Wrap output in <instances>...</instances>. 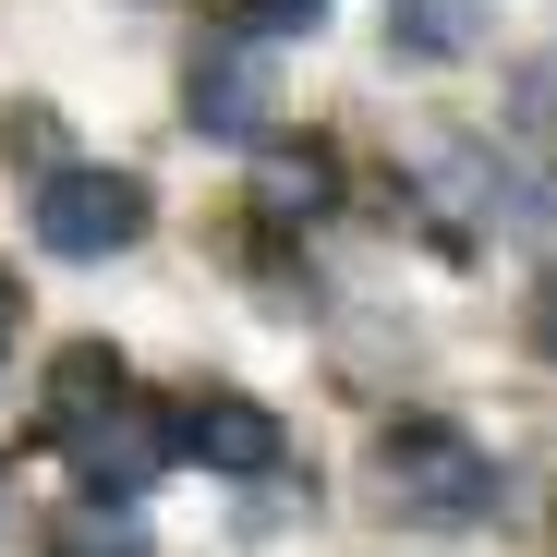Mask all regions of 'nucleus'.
Segmentation results:
<instances>
[{
  "label": "nucleus",
  "mask_w": 557,
  "mask_h": 557,
  "mask_svg": "<svg viewBox=\"0 0 557 557\" xmlns=\"http://www.w3.org/2000/svg\"><path fill=\"white\" fill-rule=\"evenodd\" d=\"M376 497H388V521L473 533V521L509 509V473H497V448H485L473 424L412 412V424H376Z\"/></svg>",
  "instance_id": "1"
},
{
  "label": "nucleus",
  "mask_w": 557,
  "mask_h": 557,
  "mask_svg": "<svg viewBox=\"0 0 557 557\" xmlns=\"http://www.w3.org/2000/svg\"><path fill=\"white\" fill-rule=\"evenodd\" d=\"M146 219H158V207H146V182H134V170H49V182H37V243L73 255V267L134 255Z\"/></svg>",
  "instance_id": "2"
},
{
  "label": "nucleus",
  "mask_w": 557,
  "mask_h": 557,
  "mask_svg": "<svg viewBox=\"0 0 557 557\" xmlns=\"http://www.w3.org/2000/svg\"><path fill=\"white\" fill-rule=\"evenodd\" d=\"M182 122L195 134H219V146H267V110H278V61L255 49V37H207L195 49V73H182Z\"/></svg>",
  "instance_id": "3"
},
{
  "label": "nucleus",
  "mask_w": 557,
  "mask_h": 557,
  "mask_svg": "<svg viewBox=\"0 0 557 557\" xmlns=\"http://www.w3.org/2000/svg\"><path fill=\"white\" fill-rule=\"evenodd\" d=\"M170 460H207V473H278L292 460V424H278L267 400H243V388H195L170 412Z\"/></svg>",
  "instance_id": "4"
},
{
  "label": "nucleus",
  "mask_w": 557,
  "mask_h": 557,
  "mask_svg": "<svg viewBox=\"0 0 557 557\" xmlns=\"http://www.w3.org/2000/svg\"><path fill=\"white\" fill-rule=\"evenodd\" d=\"M85 460V497H98V509H134L146 497V473H158V460H170V412H146V400H122L98 436H85L73 448Z\"/></svg>",
  "instance_id": "5"
},
{
  "label": "nucleus",
  "mask_w": 557,
  "mask_h": 557,
  "mask_svg": "<svg viewBox=\"0 0 557 557\" xmlns=\"http://www.w3.org/2000/svg\"><path fill=\"white\" fill-rule=\"evenodd\" d=\"M122 400H134V363H122L110 339H73V351L49 363V436H61V448H85Z\"/></svg>",
  "instance_id": "6"
},
{
  "label": "nucleus",
  "mask_w": 557,
  "mask_h": 557,
  "mask_svg": "<svg viewBox=\"0 0 557 557\" xmlns=\"http://www.w3.org/2000/svg\"><path fill=\"white\" fill-rule=\"evenodd\" d=\"M255 195H267V219H327L339 158H327V146H267V158H255Z\"/></svg>",
  "instance_id": "7"
},
{
  "label": "nucleus",
  "mask_w": 557,
  "mask_h": 557,
  "mask_svg": "<svg viewBox=\"0 0 557 557\" xmlns=\"http://www.w3.org/2000/svg\"><path fill=\"white\" fill-rule=\"evenodd\" d=\"M388 37H400L412 61H460V49H473V0H400Z\"/></svg>",
  "instance_id": "8"
},
{
  "label": "nucleus",
  "mask_w": 557,
  "mask_h": 557,
  "mask_svg": "<svg viewBox=\"0 0 557 557\" xmlns=\"http://www.w3.org/2000/svg\"><path fill=\"white\" fill-rule=\"evenodd\" d=\"M49 557H146V521H134V509H98V497H85L73 521H49Z\"/></svg>",
  "instance_id": "9"
},
{
  "label": "nucleus",
  "mask_w": 557,
  "mask_h": 557,
  "mask_svg": "<svg viewBox=\"0 0 557 557\" xmlns=\"http://www.w3.org/2000/svg\"><path fill=\"white\" fill-rule=\"evenodd\" d=\"M509 134L557 158V49H533V61L509 73Z\"/></svg>",
  "instance_id": "10"
},
{
  "label": "nucleus",
  "mask_w": 557,
  "mask_h": 557,
  "mask_svg": "<svg viewBox=\"0 0 557 557\" xmlns=\"http://www.w3.org/2000/svg\"><path fill=\"white\" fill-rule=\"evenodd\" d=\"M231 13H243L231 37H255V49H267V37H315V13H327V0H231Z\"/></svg>",
  "instance_id": "11"
},
{
  "label": "nucleus",
  "mask_w": 557,
  "mask_h": 557,
  "mask_svg": "<svg viewBox=\"0 0 557 557\" xmlns=\"http://www.w3.org/2000/svg\"><path fill=\"white\" fill-rule=\"evenodd\" d=\"M533 339H545V351H557V267H545V278H533Z\"/></svg>",
  "instance_id": "12"
},
{
  "label": "nucleus",
  "mask_w": 557,
  "mask_h": 557,
  "mask_svg": "<svg viewBox=\"0 0 557 557\" xmlns=\"http://www.w3.org/2000/svg\"><path fill=\"white\" fill-rule=\"evenodd\" d=\"M13 315H25V292H13V267H0V351H13Z\"/></svg>",
  "instance_id": "13"
},
{
  "label": "nucleus",
  "mask_w": 557,
  "mask_h": 557,
  "mask_svg": "<svg viewBox=\"0 0 557 557\" xmlns=\"http://www.w3.org/2000/svg\"><path fill=\"white\" fill-rule=\"evenodd\" d=\"M0 485H13V473H0Z\"/></svg>",
  "instance_id": "14"
}]
</instances>
